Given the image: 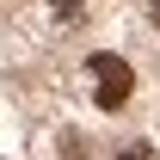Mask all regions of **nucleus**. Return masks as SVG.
I'll use <instances>...</instances> for the list:
<instances>
[{
    "label": "nucleus",
    "mask_w": 160,
    "mask_h": 160,
    "mask_svg": "<svg viewBox=\"0 0 160 160\" xmlns=\"http://www.w3.org/2000/svg\"><path fill=\"white\" fill-rule=\"evenodd\" d=\"M148 12H154V25H160V0H154V6H148Z\"/></svg>",
    "instance_id": "nucleus-4"
},
{
    "label": "nucleus",
    "mask_w": 160,
    "mask_h": 160,
    "mask_svg": "<svg viewBox=\"0 0 160 160\" xmlns=\"http://www.w3.org/2000/svg\"><path fill=\"white\" fill-rule=\"evenodd\" d=\"M56 19H62V25H80V19H86V6H80V0H56Z\"/></svg>",
    "instance_id": "nucleus-2"
},
{
    "label": "nucleus",
    "mask_w": 160,
    "mask_h": 160,
    "mask_svg": "<svg viewBox=\"0 0 160 160\" xmlns=\"http://www.w3.org/2000/svg\"><path fill=\"white\" fill-rule=\"evenodd\" d=\"M92 80H99V105L105 111H117L129 99V86H136V74H129L123 56H92Z\"/></svg>",
    "instance_id": "nucleus-1"
},
{
    "label": "nucleus",
    "mask_w": 160,
    "mask_h": 160,
    "mask_svg": "<svg viewBox=\"0 0 160 160\" xmlns=\"http://www.w3.org/2000/svg\"><path fill=\"white\" fill-rule=\"evenodd\" d=\"M117 160H154V148H148V142H129V148H123Z\"/></svg>",
    "instance_id": "nucleus-3"
}]
</instances>
